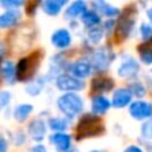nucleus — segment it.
<instances>
[{
	"instance_id": "obj_1",
	"label": "nucleus",
	"mask_w": 152,
	"mask_h": 152,
	"mask_svg": "<svg viewBox=\"0 0 152 152\" xmlns=\"http://www.w3.org/2000/svg\"><path fill=\"white\" fill-rule=\"evenodd\" d=\"M103 132H104V124H103L102 119L94 113H87L79 120L77 126H76L75 139H89V137L100 136Z\"/></svg>"
},
{
	"instance_id": "obj_2",
	"label": "nucleus",
	"mask_w": 152,
	"mask_h": 152,
	"mask_svg": "<svg viewBox=\"0 0 152 152\" xmlns=\"http://www.w3.org/2000/svg\"><path fill=\"white\" fill-rule=\"evenodd\" d=\"M58 110L66 116L67 119H75L84 110V100L76 92H68L63 94L56 100Z\"/></svg>"
},
{
	"instance_id": "obj_3",
	"label": "nucleus",
	"mask_w": 152,
	"mask_h": 152,
	"mask_svg": "<svg viewBox=\"0 0 152 152\" xmlns=\"http://www.w3.org/2000/svg\"><path fill=\"white\" fill-rule=\"evenodd\" d=\"M40 59H42V56H40L39 52H35L29 56L21 58L20 60H19L18 66H16L18 80H20V81L31 80L35 76V74H36L37 68H39Z\"/></svg>"
},
{
	"instance_id": "obj_4",
	"label": "nucleus",
	"mask_w": 152,
	"mask_h": 152,
	"mask_svg": "<svg viewBox=\"0 0 152 152\" xmlns=\"http://www.w3.org/2000/svg\"><path fill=\"white\" fill-rule=\"evenodd\" d=\"M115 59V53L111 50L110 47H105V45H102L97 50L94 51L91 56V63L94 66V69L97 72L105 71L108 67L111 66V63Z\"/></svg>"
},
{
	"instance_id": "obj_5",
	"label": "nucleus",
	"mask_w": 152,
	"mask_h": 152,
	"mask_svg": "<svg viewBox=\"0 0 152 152\" xmlns=\"http://www.w3.org/2000/svg\"><path fill=\"white\" fill-rule=\"evenodd\" d=\"M132 7H127L124 13L120 15V19L116 23V35H119L121 40L131 35L135 26V11H131Z\"/></svg>"
},
{
	"instance_id": "obj_6",
	"label": "nucleus",
	"mask_w": 152,
	"mask_h": 152,
	"mask_svg": "<svg viewBox=\"0 0 152 152\" xmlns=\"http://www.w3.org/2000/svg\"><path fill=\"white\" fill-rule=\"evenodd\" d=\"M140 66L139 61L131 55L121 56L120 64L118 67V75L123 79H135L139 75Z\"/></svg>"
},
{
	"instance_id": "obj_7",
	"label": "nucleus",
	"mask_w": 152,
	"mask_h": 152,
	"mask_svg": "<svg viewBox=\"0 0 152 152\" xmlns=\"http://www.w3.org/2000/svg\"><path fill=\"white\" fill-rule=\"evenodd\" d=\"M55 83H56V87H58L60 91H64V94L77 92L84 88V81L80 80V79H76L75 76H72L71 74L60 75L55 80Z\"/></svg>"
},
{
	"instance_id": "obj_8",
	"label": "nucleus",
	"mask_w": 152,
	"mask_h": 152,
	"mask_svg": "<svg viewBox=\"0 0 152 152\" xmlns=\"http://www.w3.org/2000/svg\"><path fill=\"white\" fill-rule=\"evenodd\" d=\"M129 115L135 120H150L152 118V104L144 100H135L128 107Z\"/></svg>"
},
{
	"instance_id": "obj_9",
	"label": "nucleus",
	"mask_w": 152,
	"mask_h": 152,
	"mask_svg": "<svg viewBox=\"0 0 152 152\" xmlns=\"http://www.w3.org/2000/svg\"><path fill=\"white\" fill-rule=\"evenodd\" d=\"M69 74L72 76H75L76 79H83L88 77L92 72L95 71L94 69V66L91 63V59H87V58H81V59H77L76 61H74L72 64H69Z\"/></svg>"
},
{
	"instance_id": "obj_10",
	"label": "nucleus",
	"mask_w": 152,
	"mask_h": 152,
	"mask_svg": "<svg viewBox=\"0 0 152 152\" xmlns=\"http://www.w3.org/2000/svg\"><path fill=\"white\" fill-rule=\"evenodd\" d=\"M51 44L59 50H66L72 44L71 32L67 28H59L51 35Z\"/></svg>"
},
{
	"instance_id": "obj_11",
	"label": "nucleus",
	"mask_w": 152,
	"mask_h": 152,
	"mask_svg": "<svg viewBox=\"0 0 152 152\" xmlns=\"http://www.w3.org/2000/svg\"><path fill=\"white\" fill-rule=\"evenodd\" d=\"M50 143L55 147L56 152H69L72 139L66 132H56L50 136Z\"/></svg>"
},
{
	"instance_id": "obj_12",
	"label": "nucleus",
	"mask_w": 152,
	"mask_h": 152,
	"mask_svg": "<svg viewBox=\"0 0 152 152\" xmlns=\"http://www.w3.org/2000/svg\"><path fill=\"white\" fill-rule=\"evenodd\" d=\"M132 97H134V95L131 94L128 88H118L112 95V100H111L112 107L119 108V110L126 108L127 105L129 107L132 104Z\"/></svg>"
},
{
	"instance_id": "obj_13",
	"label": "nucleus",
	"mask_w": 152,
	"mask_h": 152,
	"mask_svg": "<svg viewBox=\"0 0 152 152\" xmlns=\"http://www.w3.org/2000/svg\"><path fill=\"white\" fill-rule=\"evenodd\" d=\"M21 20V12L19 10H5L0 15V28L7 29L18 26Z\"/></svg>"
},
{
	"instance_id": "obj_14",
	"label": "nucleus",
	"mask_w": 152,
	"mask_h": 152,
	"mask_svg": "<svg viewBox=\"0 0 152 152\" xmlns=\"http://www.w3.org/2000/svg\"><path fill=\"white\" fill-rule=\"evenodd\" d=\"M45 132H47V126H45L44 120L42 119H34L31 123L28 124V134L34 142L39 143L44 139Z\"/></svg>"
},
{
	"instance_id": "obj_15",
	"label": "nucleus",
	"mask_w": 152,
	"mask_h": 152,
	"mask_svg": "<svg viewBox=\"0 0 152 152\" xmlns=\"http://www.w3.org/2000/svg\"><path fill=\"white\" fill-rule=\"evenodd\" d=\"M112 107V103L104 95H95L91 99V111L94 115H104Z\"/></svg>"
},
{
	"instance_id": "obj_16",
	"label": "nucleus",
	"mask_w": 152,
	"mask_h": 152,
	"mask_svg": "<svg viewBox=\"0 0 152 152\" xmlns=\"http://www.w3.org/2000/svg\"><path fill=\"white\" fill-rule=\"evenodd\" d=\"M94 11H96L99 15H104L105 18H115L120 13L119 8H116L115 5H112L111 3L105 1H92L91 3Z\"/></svg>"
},
{
	"instance_id": "obj_17",
	"label": "nucleus",
	"mask_w": 152,
	"mask_h": 152,
	"mask_svg": "<svg viewBox=\"0 0 152 152\" xmlns=\"http://www.w3.org/2000/svg\"><path fill=\"white\" fill-rule=\"evenodd\" d=\"M1 74L3 80L8 86H13L18 80V72H16V66L10 60H3L1 64Z\"/></svg>"
},
{
	"instance_id": "obj_18",
	"label": "nucleus",
	"mask_w": 152,
	"mask_h": 152,
	"mask_svg": "<svg viewBox=\"0 0 152 152\" xmlns=\"http://www.w3.org/2000/svg\"><path fill=\"white\" fill-rule=\"evenodd\" d=\"M67 4L66 0H45V1L42 3L40 8L42 11L45 13V15L50 16H56L60 13L61 8Z\"/></svg>"
},
{
	"instance_id": "obj_19",
	"label": "nucleus",
	"mask_w": 152,
	"mask_h": 152,
	"mask_svg": "<svg viewBox=\"0 0 152 152\" xmlns=\"http://www.w3.org/2000/svg\"><path fill=\"white\" fill-rule=\"evenodd\" d=\"M91 86H92V91L94 92L102 94V92H110L111 89L113 88L115 83H113V80L111 77H108V76H99V77H95L94 80H92Z\"/></svg>"
},
{
	"instance_id": "obj_20",
	"label": "nucleus",
	"mask_w": 152,
	"mask_h": 152,
	"mask_svg": "<svg viewBox=\"0 0 152 152\" xmlns=\"http://www.w3.org/2000/svg\"><path fill=\"white\" fill-rule=\"evenodd\" d=\"M86 11H87V3H86V1H80V0H77V1L71 3V4H69L68 7H67L64 16H66L67 19L81 18V16H83V13L86 12Z\"/></svg>"
},
{
	"instance_id": "obj_21",
	"label": "nucleus",
	"mask_w": 152,
	"mask_h": 152,
	"mask_svg": "<svg viewBox=\"0 0 152 152\" xmlns=\"http://www.w3.org/2000/svg\"><path fill=\"white\" fill-rule=\"evenodd\" d=\"M69 126V119L60 118V116H55L48 120V128L52 129L53 132H64Z\"/></svg>"
},
{
	"instance_id": "obj_22",
	"label": "nucleus",
	"mask_w": 152,
	"mask_h": 152,
	"mask_svg": "<svg viewBox=\"0 0 152 152\" xmlns=\"http://www.w3.org/2000/svg\"><path fill=\"white\" fill-rule=\"evenodd\" d=\"M32 111H34V105L32 104H19L13 110V118L16 119V121L23 123V121H26L28 119V116L31 115Z\"/></svg>"
},
{
	"instance_id": "obj_23",
	"label": "nucleus",
	"mask_w": 152,
	"mask_h": 152,
	"mask_svg": "<svg viewBox=\"0 0 152 152\" xmlns=\"http://www.w3.org/2000/svg\"><path fill=\"white\" fill-rule=\"evenodd\" d=\"M81 23L87 27V28H92V27L100 26V15L94 10H87L81 16Z\"/></svg>"
},
{
	"instance_id": "obj_24",
	"label": "nucleus",
	"mask_w": 152,
	"mask_h": 152,
	"mask_svg": "<svg viewBox=\"0 0 152 152\" xmlns=\"http://www.w3.org/2000/svg\"><path fill=\"white\" fill-rule=\"evenodd\" d=\"M45 80H47V79H45V76H44V77L34 79V80H32L31 83L26 87V91L28 92L31 96H37V95L43 91V88H44V81Z\"/></svg>"
},
{
	"instance_id": "obj_25",
	"label": "nucleus",
	"mask_w": 152,
	"mask_h": 152,
	"mask_svg": "<svg viewBox=\"0 0 152 152\" xmlns=\"http://www.w3.org/2000/svg\"><path fill=\"white\" fill-rule=\"evenodd\" d=\"M103 35H104V31H103L102 26H96V27H92V28H88V32H87V37H88V40L92 44H97V43L102 40Z\"/></svg>"
},
{
	"instance_id": "obj_26",
	"label": "nucleus",
	"mask_w": 152,
	"mask_h": 152,
	"mask_svg": "<svg viewBox=\"0 0 152 152\" xmlns=\"http://www.w3.org/2000/svg\"><path fill=\"white\" fill-rule=\"evenodd\" d=\"M137 51L140 53V60L144 64H147V66H151L152 64V45L142 44L137 48Z\"/></svg>"
},
{
	"instance_id": "obj_27",
	"label": "nucleus",
	"mask_w": 152,
	"mask_h": 152,
	"mask_svg": "<svg viewBox=\"0 0 152 152\" xmlns=\"http://www.w3.org/2000/svg\"><path fill=\"white\" fill-rule=\"evenodd\" d=\"M128 89L131 91V94L136 97H144L145 94H147V89H145L144 84L140 83V81H132L129 84Z\"/></svg>"
},
{
	"instance_id": "obj_28",
	"label": "nucleus",
	"mask_w": 152,
	"mask_h": 152,
	"mask_svg": "<svg viewBox=\"0 0 152 152\" xmlns=\"http://www.w3.org/2000/svg\"><path fill=\"white\" fill-rule=\"evenodd\" d=\"M139 32L143 40H150L152 37V26L150 23H142L140 24Z\"/></svg>"
},
{
	"instance_id": "obj_29",
	"label": "nucleus",
	"mask_w": 152,
	"mask_h": 152,
	"mask_svg": "<svg viewBox=\"0 0 152 152\" xmlns=\"http://www.w3.org/2000/svg\"><path fill=\"white\" fill-rule=\"evenodd\" d=\"M142 136L144 137V139L152 142V118L142 126Z\"/></svg>"
},
{
	"instance_id": "obj_30",
	"label": "nucleus",
	"mask_w": 152,
	"mask_h": 152,
	"mask_svg": "<svg viewBox=\"0 0 152 152\" xmlns=\"http://www.w3.org/2000/svg\"><path fill=\"white\" fill-rule=\"evenodd\" d=\"M0 4L5 10H18L19 7L23 5V1H20V0H1Z\"/></svg>"
},
{
	"instance_id": "obj_31",
	"label": "nucleus",
	"mask_w": 152,
	"mask_h": 152,
	"mask_svg": "<svg viewBox=\"0 0 152 152\" xmlns=\"http://www.w3.org/2000/svg\"><path fill=\"white\" fill-rule=\"evenodd\" d=\"M12 142L16 145H24L27 142V136L23 131H16L12 134Z\"/></svg>"
},
{
	"instance_id": "obj_32",
	"label": "nucleus",
	"mask_w": 152,
	"mask_h": 152,
	"mask_svg": "<svg viewBox=\"0 0 152 152\" xmlns=\"http://www.w3.org/2000/svg\"><path fill=\"white\" fill-rule=\"evenodd\" d=\"M11 102V94L8 91H1L0 92V107L5 108L8 103Z\"/></svg>"
},
{
	"instance_id": "obj_33",
	"label": "nucleus",
	"mask_w": 152,
	"mask_h": 152,
	"mask_svg": "<svg viewBox=\"0 0 152 152\" xmlns=\"http://www.w3.org/2000/svg\"><path fill=\"white\" fill-rule=\"evenodd\" d=\"M28 152H47V148H45L43 144H36V145L29 148Z\"/></svg>"
},
{
	"instance_id": "obj_34",
	"label": "nucleus",
	"mask_w": 152,
	"mask_h": 152,
	"mask_svg": "<svg viewBox=\"0 0 152 152\" xmlns=\"http://www.w3.org/2000/svg\"><path fill=\"white\" fill-rule=\"evenodd\" d=\"M7 150H8L7 139L4 136H1V139H0V152H7Z\"/></svg>"
},
{
	"instance_id": "obj_35",
	"label": "nucleus",
	"mask_w": 152,
	"mask_h": 152,
	"mask_svg": "<svg viewBox=\"0 0 152 152\" xmlns=\"http://www.w3.org/2000/svg\"><path fill=\"white\" fill-rule=\"evenodd\" d=\"M123 152H144V151H143L139 145H129V147H127Z\"/></svg>"
},
{
	"instance_id": "obj_36",
	"label": "nucleus",
	"mask_w": 152,
	"mask_h": 152,
	"mask_svg": "<svg viewBox=\"0 0 152 152\" xmlns=\"http://www.w3.org/2000/svg\"><path fill=\"white\" fill-rule=\"evenodd\" d=\"M113 27H116L115 20H108L107 23H104V28H105V31H107V32H110Z\"/></svg>"
},
{
	"instance_id": "obj_37",
	"label": "nucleus",
	"mask_w": 152,
	"mask_h": 152,
	"mask_svg": "<svg viewBox=\"0 0 152 152\" xmlns=\"http://www.w3.org/2000/svg\"><path fill=\"white\" fill-rule=\"evenodd\" d=\"M147 16H148V19H150V21L152 23V7L147 10Z\"/></svg>"
},
{
	"instance_id": "obj_38",
	"label": "nucleus",
	"mask_w": 152,
	"mask_h": 152,
	"mask_svg": "<svg viewBox=\"0 0 152 152\" xmlns=\"http://www.w3.org/2000/svg\"><path fill=\"white\" fill-rule=\"evenodd\" d=\"M91 152H100V151H96V150H94V151H91Z\"/></svg>"
},
{
	"instance_id": "obj_39",
	"label": "nucleus",
	"mask_w": 152,
	"mask_h": 152,
	"mask_svg": "<svg viewBox=\"0 0 152 152\" xmlns=\"http://www.w3.org/2000/svg\"><path fill=\"white\" fill-rule=\"evenodd\" d=\"M69 152H77V151H74V150H71V151H69Z\"/></svg>"
},
{
	"instance_id": "obj_40",
	"label": "nucleus",
	"mask_w": 152,
	"mask_h": 152,
	"mask_svg": "<svg viewBox=\"0 0 152 152\" xmlns=\"http://www.w3.org/2000/svg\"><path fill=\"white\" fill-rule=\"evenodd\" d=\"M100 152H104V151H100Z\"/></svg>"
}]
</instances>
